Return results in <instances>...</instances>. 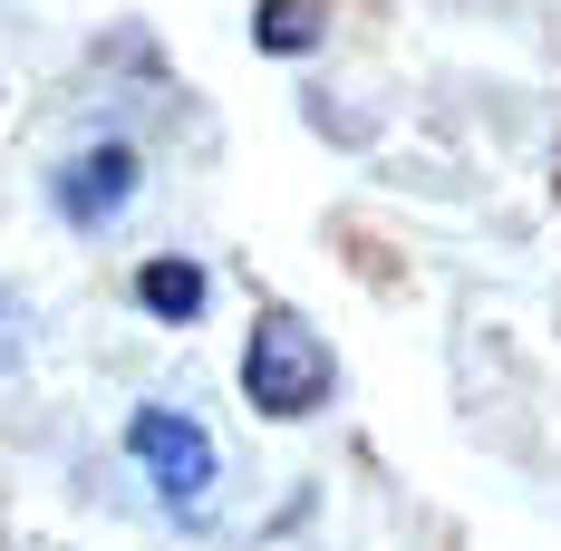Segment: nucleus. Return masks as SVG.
Here are the masks:
<instances>
[{
    "instance_id": "2",
    "label": "nucleus",
    "mask_w": 561,
    "mask_h": 551,
    "mask_svg": "<svg viewBox=\"0 0 561 551\" xmlns=\"http://www.w3.org/2000/svg\"><path fill=\"white\" fill-rule=\"evenodd\" d=\"M126 455L146 464V484L174 503V513H204V494H214V436L184 416V406H136L126 416Z\"/></svg>"
},
{
    "instance_id": "5",
    "label": "nucleus",
    "mask_w": 561,
    "mask_h": 551,
    "mask_svg": "<svg viewBox=\"0 0 561 551\" xmlns=\"http://www.w3.org/2000/svg\"><path fill=\"white\" fill-rule=\"evenodd\" d=\"M252 39L272 58H310L330 39V0H262V10H252Z\"/></svg>"
},
{
    "instance_id": "3",
    "label": "nucleus",
    "mask_w": 561,
    "mask_h": 551,
    "mask_svg": "<svg viewBox=\"0 0 561 551\" xmlns=\"http://www.w3.org/2000/svg\"><path fill=\"white\" fill-rule=\"evenodd\" d=\"M136 184H146L136 146H126V136H98V146H78V156L49 174V204H58V222L98 232V222H116L126 204H136Z\"/></svg>"
},
{
    "instance_id": "4",
    "label": "nucleus",
    "mask_w": 561,
    "mask_h": 551,
    "mask_svg": "<svg viewBox=\"0 0 561 551\" xmlns=\"http://www.w3.org/2000/svg\"><path fill=\"white\" fill-rule=\"evenodd\" d=\"M136 310H146V320H165V330L204 320V310H214L204 262H194V252H156V262H136Z\"/></svg>"
},
{
    "instance_id": "6",
    "label": "nucleus",
    "mask_w": 561,
    "mask_h": 551,
    "mask_svg": "<svg viewBox=\"0 0 561 551\" xmlns=\"http://www.w3.org/2000/svg\"><path fill=\"white\" fill-rule=\"evenodd\" d=\"M20 348H30V320H20V300H10V290H0V368H10V358H20Z\"/></svg>"
},
{
    "instance_id": "1",
    "label": "nucleus",
    "mask_w": 561,
    "mask_h": 551,
    "mask_svg": "<svg viewBox=\"0 0 561 551\" xmlns=\"http://www.w3.org/2000/svg\"><path fill=\"white\" fill-rule=\"evenodd\" d=\"M242 397H252L272 426H300V416H320L339 397V358L320 348V330H310L300 310H262V330L242 348Z\"/></svg>"
}]
</instances>
